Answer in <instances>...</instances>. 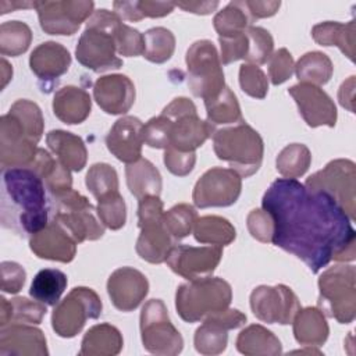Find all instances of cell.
I'll list each match as a JSON object with an SVG mask.
<instances>
[{"label":"cell","mask_w":356,"mask_h":356,"mask_svg":"<svg viewBox=\"0 0 356 356\" xmlns=\"http://www.w3.org/2000/svg\"><path fill=\"white\" fill-rule=\"evenodd\" d=\"M305 186L330 195L353 221L356 211V164L348 159L331 160L323 170L312 174Z\"/></svg>","instance_id":"cell-12"},{"label":"cell","mask_w":356,"mask_h":356,"mask_svg":"<svg viewBox=\"0 0 356 356\" xmlns=\"http://www.w3.org/2000/svg\"><path fill=\"white\" fill-rule=\"evenodd\" d=\"M232 300L231 285L220 277H204L181 284L175 292V309L186 323L203 321L227 307Z\"/></svg>","instance_id":"cell-5"},{"label":"cell","mask_w":356,"mask_h":356,"mask_svg":"<svg viewBox=\"0 0 356 356\" xmlns=\"http://www.w3.org/2000/svg\"><path fill=\"white\" fill-rule=\"evenodd\" d=\"M85 184L88 191L97 199L118 192V175L114 167L107 163H96L86 172Z\"/></svg>","instance_id":"cell-46"},{"label":"cell","mask_w":356,"mask_h":356,"mask_svg":"<svg viewBox=\"0 0 356 356\" xmlns=\"http://www.w3.org/2000/svg\"><path fill=\"white\" fill-rule=\"evenodd\" d=\"M292 331L303 346H321L330 334L325 314L318 307H300L292 320Z\"/></svg>","instance_id":"cell-28"},{"label":"cell","mask_w":356,"mask_h":356,"mask_svg":"<svg viewBox=\"0 0 356 356\" xmlns=\"http://www.w3.org/2000/svg\"><path fill=\"white\" fill-rule=\"evenodd\" d=\"M121 24L122 19L114 11L106 8L93 11L75 47L78 63L93 72L120 68L122 60L117 56L115 32Z\"/></svg>","instance_id":"cell-3"},{"label":"cell","mask_w":356,"mask_h":356,"mask_svg":"<svg viewBox=\"0 0 356 356\" xmlns=\"http://www.w3.org/2000/svg\"><path fill=\"white\" fill-rule=\"evenodd\" d=\"M1 222L22 235L47 225L50 203L42 178L28 167L3 170Z\"/></svg>","instance_id":"cell-2"},{"label":"cell","mask_w":356,"mask_h":356,"mask_svg":"<svg viewBox=\"0 0 356 356\" xmlns=\"http://www.w3.org/2000/svg\"><path fill=\"white\" fill-rule=\"evenodd\" d=\"M1 291L6 293H18L26 278L22 266L15 261H1Z\"/></svg>","instance_id":"cell-56"},{"label":"cell","mask_w":356,"mask_h":356,"mask_svg":"<svg viewBox=\"0 0 356 356\" xmlns=\"http://www.w3.org/2000/svg\"><path fill=\"white\" fill-rule=\"evenodd\" d=\"M102 309V300L92 288L75 286L54 306L51 327L58 337L74 338L82 331L86 320L100 317Z\"/></svg>","instance_id":"cell-11"},{"label":"cell","mask_w":356,"mask_h":356,"mask_svg":"<svg viewBox=\"0 0 356 356\" xmlns=\"http://www.w3.org/2000/svg\"><path fill=\"white\" fill-rule=\"evenodd\" d=\"M334 72L331 58L321 51L305 53L295 64V74L299 82L316 86L327 83Z\"/></svg>","instance_id":"cell-38"},{"label":"cell","mask_w":356,"mask_h":356,"mask_svg":"<svg viewBox=\"0 0 356 356\" xmlns=\"http://www.w3.org/2000/svg\"><path fill=\"white\" fill-rule=\"evenodd\" d=\"M197 220L196 209L188 203H179L164 211V225L174 241L186 238Z\"/></svg>","instance_id":"cell-45"},{"label":"cell","mask_w":356,"mask_h":356,"mask_svg":"<svg viewBox=\"0 0 356 356\" xmlns=\"http://www.w3.org/2000/svg\"><path fill=\"white\" fill-rule=\"evenodd\" d=\"M249 234L259 242L268 243L273 239L274 222L271 216L264 209H253L246 217Z\"/></svg>","instance_id":"cell-53"},{"label":"cell","mask_w":356,"mask_h":356,"mask_svg":"<svg viewBox=\"0 0 356 356\" xmlns=\"http://www.w3.org/2000/svg\"><path fill=\"white\" fill-rule=\"evenodd\" d=\"M207 122L214 128L217 125H229L243 122L241 107L235 93L225 86L216 97L204 102Z\"/></svg>","instance_id":"cell-37"},{"label":"cell","mask_w":356,"mask_h":356,"mask_svg":"<svg viewBox=\"0 0 356 356\" xmlns=\"http://www.w3.org/2000/svg\"><path fill=\"white\" fill-rule=\"evenodd\" d=\"M71 65L70 51L57 42L49 40L38 44L29 57L31 71L40 82L49 83L64 75Z\"/></svg>","instance_id":"cell-24"},{"label":"cell","mask_w":356,"mask_h":356,"mask_svg":"<svg viewBox=\"0 0 356 356\" xmlns=\"http://www.w3.org/2000/svg\"><path fill=\"white\" fill-rule=\"evenodd\" d=\"M115 46L120 56H140L145 51V36L138 29L122 22L115 32Z\"/></svg>","instance_id":"cell-51"},{"label":"cell","mask_w":356,"mask_h":356,"mask_svg":"<svg viewBox=\"0 0 356 356\" xmlns=\"http://www.w3.org/2000/svg\"><path fill=\"white\" fill-rule=\"evenodd\" d=\"M193 236L197 242L216 246H227L236 236L235 227L224 217L203 216L197 217L193 227Z\"/></svg>","instance_id":"cell-36"},{"label":"cell","mask_w":356,"mask_h":356,"mask_svg":"<svg viewBox=\"0 0 356 356\" xmlns=\"http://www.w3.org/2000/svg\"><path fill=\"white\" fill-rule=\"evenodd\" d=\"M163 161L171 174L177 177H185L195 167L196 152H179L172 147H167L164 149Z\"/></svg>","instance_id":"cell-54"},{"label":"cell","mask_w":356,"mask_h":356,"mask_svg":"<svg viewBox=\"0 0 356 356\" xmlns=\"http://www.w3.org/2000/svg\"><path fill=\"white\" fill-rule=\"evenodd\" d=\"M46 143L70 171L78 172L86 165L88 150L81 136L68 131L53 129L46 135Z\"/></svg>","instance_id":"cell-27"},{"label":"cell","mask_w":356,"mask_h":356,"mask_svg":"<svg viewBox=\"0 0 356 356\" xmlns=\"http://www.w3.org/2000/svg\"><path fill=\"white\" fill-rule=\"evenodd\" d=\"M143 57L156 64H163L171 58L175 50V36L164 26H154L145 32Z\"/></svg>","instance_id":"cell-42"},{"label":"cell","mask_w":356,"mask_h":356,"mask_svg":"<svg viewBox=\"0 0 356 356\" xmlns=\"http://www.w3.org/2000/svg\"><path fill=\"white\" fill-rule=\"evenodd\" d=\"M288 93L295 100L299 114L309 127H335L337 107L332 99L320 86L299 82L291 86Z\"/></svg>","instance_id":"cell-18"},{"label":"cell","mask_w":356,"mask_h":356,"mask_svg":"<svg viewBox=\"0 0 356 356\" xmlns=\"http://www.w3.org/2000/svg\"><path fill=\"white\" fill-rule=\"evenodd\" d=\"M96 214L104 227L113 231L122 228L127 221V207L120 192L97 199Z\"/></svg>","instance_id":"cell-48"},{"label":"cell","mask_w":356,"mask_h":356,"mask_svg":"<svg viewBox=\"0 0 356 356\" xmlns=\"http://www.w3.org/2000/svg\"><path fill=\"white\" fill-rule=\"evenodd\" d=\"M124 345L120 330L108 323L90 327L81 342V356H115Z\"/></svg>","instance_id":"cell-29"},{"label":"cell","mask_w":356,"mask_h":356,"mask_svg":"<svg viewBox=\"0 0 356 356\" xmlns=\"http://www.w3.org/2000/svg\"><path fill=\"white\" fill-rule=\"evenodd\" d=\"M188 86L204 102L216 97L224 88V71L220 54L211 40L202 39L191 44L185 56Z\"/></svg>","instance_id":"cell-8"},{"label":"cell","mask_w":356,"mask_h":356,"mask_svg":"<svg viewBox=\"0 0 356 356\" xmlns=\"http://www.w3.org/2000/svg\"><path fill=\"white\" fill-rule=\"evenodd\" d=\"M221 46L220 60L221 64L228 65L236 60H245L248 54V36L246 31L241 35L229 36V38H218Z\"/></svg>","instance_id":"cell-55"},{"label":"cell","mask_w":356,"mask_h":356,"mask_svg":"<svg viewBox=\"0 0 356 356\" xmlns=\"http://www.w3.org/2000/svg\"><path fill=\"white\" fill-rule=\"evenodd\" d=\"M355 33L356 24L349 21L342 24L338 21H325L312 28V36L321 46H337L350 60L355 61Z\"/></svg>","instance_id":"cell-31"},{"label":"cell","mask_w":356,"mask_h":356,"mask_svg":"<svg viewBox=\"0 0 356 356\" xmlns=\"http://www.w3.org/2000/svg\"><path fill=\"white\" fill-rule=\"evenodd\" d=\"M218 1H178L175 3V7H179L188 13L193 14H210L218 7Z\"/></svg>","instance_id":"cell-60"},{"label":"cell","mask_w":356,"mask_h":356,"mask_svg":"<svg viewBox=\"0 0 356 356\" xmlns=\"http://www.w3.org/2000/svg\"><path fill=\"white\" fill-rule=\"evenodd\" d=\"M38 143L31 140L18 121L8 113L0 117L1 170L29 167L36 157Z\"/></svg>","instance_id":"cell-17"},{"label":"cell","mask_w":356,"mask_h":356,"mask_svg":"<svg viewBox=\"0 0 356 356\" xmlns=\"http://www.w3.org/2000/svg\"><path fill=\"white\" fill-rule=\"evenodd\" d=\"M242 191V177L222 167L207 170L195 184L192 192L193 204L199 209L227 207L234 204Z\"/></svg>","instance_id":"cell-13"},{"label":"cell","mask_w":356,"mask_h":356,"mask_svg":"<svg viewBox=\"0 0 356 356\" xmlns=\"http://www.w3.org/2000/svg\"><path fill=\"white\" fill-rule=\"evenodd\" d=\"M236 349L246 356H277L282 353L280 339L266 327L250 324L236 338Z\"/></svg>","instance_id":"cell-32"},{"label":"cell","mask_w":356,"mask_h":356,"mask_svg":"<svg viewBox=\"0 0 356 356\" xmlns=\"http://www.w3.org/2000/svg\"><path fill=\"white\" fill-rule=\"evenodd\" d=\"M28 168L35 171L42 178L50 195L72 188V177L70 170L58 160L53 159V156L44 149H38L36 157Z\"/></svg>","instance_id":"cell-33"},{"label":"cell","mask_w":356,"mask_h":356,"mask_svg":"<svg viewBox=\"0 0 356 356\" xmlns=\"http://www.w3.org/2000/svg\"><path fill=\"white\" fill-rule=\"evenodd\" d=\"M51 106L54 115L61 122L74 125L83 122L89 117L92 99L85 89L68 85L54 93Z\"/></svg>","instance_id":"cell-26"},{"label":"cell","mask_w":356,"mask_h":356,"mask_svg":"<svg viewBox=\"0 0 356 356\" xmlns=\"http://www.w3.org/2000/svg\"><path fill=\"white\" fill-rule=\"evenodd\" d=\"M312 164V153L303 143L286 145L277 156L275 167L284 178L302 177Z\"/></svg>","instance_id":"cell-40"},{"label":"cell","mask_w":356,"mask_h":356,"mask_svg":"<svg viewBox=\"0 0 356 356\" xmlns=\"http://www.w3.org/2000/svg\"><path fill=\"white\" fill-rule=\"evenodd\" d=\"M227 332L228 330L213 321H203V324L195 331V349L204 356H214L222 353L228 343Z\"/></svg>","instance_id":"cell-44"},{"label":"cell","mask_w":356,"mask_h":356,"mask_svg":"<svg viewBox=\"0 0 356 356\" xmlns=\"http://www.w3.org/2000/svg\"><path fill=\"white\" fill-rule=\"evenodd\" d=\"M68 284L67 275L57 268H43L32 280L29 295L47 305L56 306Z\"/></svg>","instance_id":"cell-35"},{"label":"cell","mask_w":356,"mask_h":356,"mask_svg":"<svg viewBox=\"0 0 356 356\" xmlns=\"http://www.w3.org/2000/svg\"><path fill=\"white\" fill-rule=\"evenodd\" d=\"M250 309L253 314L267 324L286 325L300 309V303L295 292L282 284L270 286L260 285L250 293Z\"/></svg>","instance_id":"cell-15"},{"label":"cell","mask_w":356,"mask_h":356,"mask_svg":"<svg viewBox=\"0 0 356 356\" xmlns=\"http://www.w3.org/2000/svg\"><path fill=\"white\" fill-rule=\"evenodd\" d=\"M143 122L134 115L118 118L106 135L108 152L122 163L131 164L142 157Z\"/></svg>","instance_id":"cell-20"},{"label":"cell","mask_w":356,"mask_h":356,"mask_svg":"<svg viewBox=\"0 0 356 356\" xmlns=\"http://www.w3.org/2000/svg\"><path fill=\"white\" fill-rule=\"evenodd\" d=\"M171 120L163 113L143 124V139L149 147L167 149L170 146Z\"/></svg>","instance_id":"cell-50"},{"label":"cell","mask_w":356,"mask_h":356,"mask_svg":"<svg viewBox=\"0 0 356 356\" xmlns=\"http://www.w3.org/2000/svg\"><path fill=\"white\" fill-rule=\"evenodd\" d=\"M1 356H47L46 337L42 330L24 323H13L0 330Z\"/></svg>","instance_id":"cell-23"},{"label":"cell","mask_w":356,"mask_h":356,"mask_svg":"<svg viewBox=\"0 0 356 356\" xmlns=\"http://www.w3.org/2000/svg\"><path fill=\"white\" fill-rule=\"evenodd\" d=\"M93 8L90 0L36 1L35 7L40 28L49 35H74L93 14Z\"/></svg>","instance_id":"cell-14"},{"label":"cell","mask_w":356,"mask_h":356,"mask_svg":"<svg viewBox=\"0 0 356 356\" xmlns=\"http://www.w3.org/2000/svg\"><path fill=\"white\" fill-rule=\"evenodd\" d=\"M32 42V31L22 21H6L0 25L1 56L17 57L25 53Z\"/></svg>","instance_id":"cell-41"},{"label":"cell","mask_w":356,"mask_h":356,"mask_svg":"<svg viewBox=\"0 0 356 356\" xmlns=\"http://www.w3.org/2000/svg\"><path fill=\"white\" fill-rule=\"evenodd\" d=\"M143 348L153 355L175 356L182 352L184 338L171 323L167 307L160 299L145 303L139 317Z\"/></svg>","instance_id":"cell-9"},{"label":"cell","mask_w":356,"mask_h":356,"mask_svg":"<svg viewBox=\"0 0 356 356\" xmlns=\"http://www.w3.org/2000/svg\"><path fill=\"white\" fill-rule=\"evenodd\" d=\"M51 220L61 224L76 243L97 241L104 234V225L96 217V209L86 196L72 188L50 195Z\"/></svg>","instance_id":"cell-7"},{"label":"cell","mask_w":356,"mask_h":356,"mask_svg":"<svg viewBox=\"0 0 356 356\" xmlns=\"http://www.w3.org/2000/svg\"><path fill=\"white\" fill-rule=\"evenodd\" d=\"M93 97L104 113L125 114L135 103V85L124 74L104 75L93 83Z\"/></svg>","instance_id":"cell-22"},{"label":"cell","mask_w":356,"mask_h":356,"mask_svg":"<svg viewBox=\"0 0 356 356\" xmlns=\"http://www.w3.org/2000/svg\"><path fill=\"white\" fill-rule=\"evenodd\" d=\"M35 8L36 1H1L0 3V14H7L15 8Z\"/></svg>","instance_id":"cell-62"},{"label":"cell","mask_w":356,"mask_h":356,"mask_svg":"<svg viewBox=\"0 0 356 356\" xmlns=\"http://www.w3.org/2000/svg\"><path fill=\"white\" fill-rule=\"evenodd\" d=\"M138 227L140 228V234L138 236L135 249L139 257L152 264L164 263L171 248L174 246V239L164 225V217L160 220L147 221Z\"/></svg>","instance_id":"cell-25"},{"label":"cell","mask_w":356,"mask_h":356,"mask_svg":"<svg viewBox=\"0 0 356 356\" xmlns=\"http://www.w3.org/2000/svg\"><path fill=\"white\" fill-rule=\"evenodd\" d=\"M149 292V281L145 274L134 267H120L107 280V293L115 309L121 312L135 310Z\"/></svg>","instance_id":"cell-19"},{"label":"cell","mask_w":356,"mask_h":356,"mask_svg":"<svg viewBox=\"0 0 356 356\" xmlns=\"http://www.w3.org/2000/svg\"><path fill=\"white\" fill-rule=\"evenodd\" d=\"M8 114L18 121V124L22 127L31 140L38 143L42 139L44 131V120L42 115V110L35 102L28 99H19L10 107Z\"/></svg>","instance_id":"cell-43"},{"label":"cell","mask_w":356,"mask_h":356,"mask_svg":"<svg viewBox=\"0 0 356 356\" xmlns=\"http://www.w3.org/2000/svg\"><path fill=\"white\" fill-rule=\"evenodd\" d=\"M222 257V248L174 245L165 260L167 266L182 278L192 281L210 277Z\"/></svg>","instance_id":"cell-16"},{"label":"cell","mask_w":356,"mask_h":356,"mask_svg":"<svg viewBox=\"0 0 356 356\" xmlns=\"http://www.w3.org/2000/svg\"><path fill=\"white\" fill-rule=\"evenodd\" d=\"M171 120L170 146L179 152H196L213 134L216 128L200 120L195 103L188 97H175L163 111Z\"/></svg>","instance_id":"cell-10"},{"label":"cell","mask_w":356,"mask_h":356,"mask_svg":"<svg viewBox=\"0 0 356 356\" xmlns=\"http://www.w3.org/2000/svg\"><path fill=\"white\" fill-rule=\"evenodd\" d=\"M268 61V76L273 85L284 83L295 72L293 57L285 47L274 51Z\"/></svg>","instance_id":"cell-52"},{"label":"cell","mask_w":356,"mask_h":356,"mask_svg":"<svg viewBox=\"0 0 356 356\" xmlns=\"http://www.w3.org/2000/svg\"><path fill=\"white\" fill-rule=\"evenodd\" d=\"M46 314V305L39 300H29L24 296L13 298L7 300L0 298V327H6L13 323L24 324H40Z\"/></svg>","instance_id":"cell-34"},{"label":"cell","mask_w":356,"mask_h":356,"mask_svg":"<svg viewBox=\"0 0 356 356\" xmlns=\"http://www.w3.org/2000/svg\"><path fill=\"white\" fill-rule=\"evenodd\" d=\"M245 8L250 17L252 21L260 19V18H267L274 15L280 6L281 1H257V0H245L243 1Z\"/></svg>","instance_id":"cell-59"},{"label":"cell","mask_w":356,"mask_h":356,"mask_svg":"<svg viewBox=\"0 0 356 356\" xmlns=\"http://www.w3.org/2000/svg\"><path fill=\"white\" fill-rule=\"evenodd\" d=\"M76 245V241L68 231L54 220H50L44 228L29 238V248L35 256L60 263H70L74 260Z\"/></svg>","instance_id":"cell-21"},{"label":"cell","mask_w":356,"mask_h":356,"mask_svg":"<svg viewBox=\"0 0 356 356\" xmlns=\"http://www.w3.org/2000/svg\"><path fill=\"white\" fill-rule=\"evenodd\" d=\"M216 156L228 163L231 170L248 178L257 172L263 161L264 143L260 134L245 121L217 129L213 134Z\"/></svg>","instance_id":"cell-4"},{"label":"cell","mask_w":356,"mask_h":356,"mask_svg":"<svg viewBox=\"0 0 356 356\" xmlns=\"http://www.w3.org/2000/svg\"><path fill=\"white\" fill-rule=\"evenodd\" d=\"M203 321H213L218 325H221L225 330H235L242 327L246 323V314H243L242 312H239L238 309H224L213 316H209L207 318H204Z\"/></svg>","instance_id":"cell-57"},{"label":"cell","mask_w":356,"mask_h":356,"mask_svg":"<svg viewBox=\"0 0 356 356\" xmlns=\"http://www.w3.org/2000/svg\"><path fill=\"white\" fill-rule=\"evenodd\" d=\"M239 85L248 96L254 99H264L268 92L267 75L259 65L249 63L239 67Z\"/></svg>","instance_id":"cell-49"},{"label":"cell","mask_w":356,"mask_h":356,"mask_svg":"<svg viewBox=\"0 0 356 356\" xmlns=\"http://www.w3.org/2000/svg\"><path fill=\"white\" fill-rule=\"evenodd\" d=\"M246 36L249 46L245 60L254 65L266 64L274 53V40L271 33L261 26L250 25L246 29Z\"/></svg>","instance_id":"cell-47"},{"label":"cell","mask_w":356,"mask_h":356,"mask_svg":"<svg viewBox=\"0 0 356 356\" xmlns=\"http://www.w3.org/2000/svg\"><path fill=\"white\" fill-rule=\"evenodd\" d=\"M318 309L341 324L356 317V268L352 264L328 267L318 277Z\"/></svg>","instance_id":"cell-6"},{"label":"cell","mask_w":356,"mask_h":356,"mask_svg":"<svg viewBox=\"0 0 356 356\" xmlns=\"http://www.w3.org/2000/svg\"><path fill=\"white\" fill-rule=\"evenodd\" d=\"M338 100L342 107L348 108L350 113H353V102H355V75L349 76L345 82H342L339 92H338Z\"/></svg>","instance_id":"cell-61"},{"label":"cell","mask_w":356,"mask_h":356,"mask_svg":"<svg viewBox=\"0 0 356 356\" xmlns=\"http://www.w3.org/2000/svg\"><path fill=\"white\" fill-rule=\"evenodd\" d=\"M261 207L274 222L271 243L300 259L312 273L331 260H355L352 220L330 195L309 191L293 178H278L263 195Z\"/></svg>","instance_id":"cell-1"},{"label":"cell","mask_w":356,"mask_h":356,"mask_svg":"<svg viewBox=\"0 0 356 356\" xmlns=\"http://www.w3.org/2000/svg\"><path fill=\"white\" fill-rule=\"evenodd\" d=\"M11 76H13L11 65L7 63L6 58H1V85H0L1 89L6 88V85L10 82Z\"/></svg>","instance_id":"cell-63"},{"label":"cell","mask_w":356,"mask_h":356,"mask_svg":"<svg viewBox=\"0 0 356 356\" xmlns=\"http://www.w3.org/2000/svg\"><path fill=\"white\" fill-rule=\"evenodd\" d=\"M125 178L128 189L135 197L160 196L163 188L161 174L147 159L140 157L138 161L127 164Z\"/></svg>","instance_id":"cell-30"},{"label":"cell","mask_w":356,"mask_h":356,"mask_svg":"<svg viewBox=\"0 0 356 356\" xmlns=\"http://www.w3.org/2000/svg\"><path fill=\"white\" fill-rule=\"evenodd\" d=\"M138 7L143 18H160L172 13L175 3L171 1H152V0H138Z\"/></svg>","instance_id":"cell-58"},{"label":"cell","mask_w":356,"mask_h":356,"mask_svg":"<svg viewBox=\"0 0 356 356\" xmlns=\"http://www.w3.org/2000/svg\"><path fill=\"white\" fill-rule=\"evenodd\" d=\"M250 17L243 1H229L213 18V26L218 38H229L243 33L250 26Z\"/></svg>","instance_id":"cell-39"}]
</instances>
